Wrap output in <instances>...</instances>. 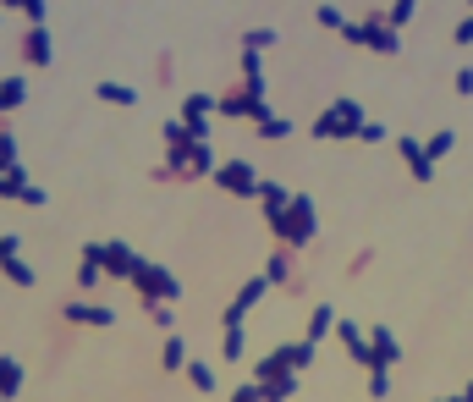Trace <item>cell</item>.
Wrapping results in <instances>:
<instances>
[{
    "label": "cell",
    "instance_id": "1",
    "mask_svg": "<svg viewBox=\"0 0 473 402\" xmlns=\"http://www.w3.org/2000/svg\"><path fill=\"white\" fill-rule=\"evenodd\" d=\"M364 121H369V110L353 100V94H336L319 116H314V139H325V144H347V139H358V132H364Z\"/></svg>",
    "mask_w": 473,
    "mask_h": 402
},
{
    "label": "cell",
    "instance_id": "2",
    "mask_svg": "<svg viewBox=\"0 0 473 402\" xmlns=\"http://www.w3.org/2000/svg\"><path fill=\"white\" fill-rule=\"evenodd\" d=\"M314 232H319V205L308 193H292V205H287V215L281 221H270V237H276V248H308L314 243Z\"/></svg>",
    "mask_w": 473,
    "mask_h": 402
},
{
    "label": "cell",
    "instance_id": "3",
    "mask_svg": "<svg viewBox=\"0 0 473 402\" xmlns=\"http://www.w3.org/2000/svg\"><path fill=\"white\" fill-rule=\"evenodd\" d=\"M215 116H226V121H264L270 116V94L259 89V83H232L226 94H215Z\"/></svg>",
    "mask_w": 473,
    "mask_h": 402
},
{
    "label": "cell",
    "instance_id": "4",
    "mask_svg": "<svg viewBox=\"0 0 473 402\" xmlns=\"http://www.w3.org/2000/svg\"><path fill=\"white\" fill-rule=\"evenodd\" d=\"M132 292H138V303L144 309H155V303H176L182 298V282L166 271V264H138V271H132Z\"/></svg>",
    "mask_w": 473,
    "mask_h": 402
},
{
    "label": "cell",
    "instance_id": "5",
    "mask_svg": "<svg viewBox=\"0 0 473 402\" xmlns=\"http://www.w3.org/2000/svg\"><path fill=\"white\" fill-rule=\"evenodd\" d=\"M210 182H215L221 193H232V198H259V171H253L248 160H221Z\"/></svg>",
    "mask_w": 473,
    "mask_h": 402
},
{
    "label": "cell",
    "instance_id": "6",
    "mask_svg": "<svg viewBox=\"0 0 473 402\" xmlns=\"http://www.w3.org/2000/svg\"><path fill=\"white\" fill-rule=\"evenodd\" d=\"M61 320H66V325L110 330V325H116V309H110V303H94V298H66V303H61Z\"/></svg>",
    "mask_w": 473,
    "mask_h": 402
},
{
    "label": "cell",
    "instance_id": "7",
    "mask_svg": "<svg viewBox=\"0 0 473 402\" xmlns=\"http://www.w3.org/2000/svg\"><path fill=\"white\" fill-rule=\"evenodd\" d=\"M138 264H144V259L132 254L121 237H105V243H99V271H105L110 282H132V271H138Z\"/></svg>",
    "mask_w": 473,
    "mask_h": 402
},
{
    "label": "cell",
    "instance_id": "8",
    "mask_svg": "<svg viewBox=\"0 0 473 402\" xmlns=\"http://www.w3.org/2000/svg\"><path fill=\"white\" fill-rule=\"evenodd\" d=\"M358 23H364V44H369L374 55H396V50H402V34L385 23V12H380V6H369Z\"/></svg>",
    "mask_w": 473,
    "mask_h": 402
},
{
    "label": "cell",
    "instance_id": "9",
    "mask_svg": "<svg viewBox=\"0 0 473 402\" xmlns=\"http://www.w3.org/2000/svg\"><path fill=\"white\" fill-rule=\"evenodd\" d=\"M210 116H215V94H182V110H176V121L193 132V139H210Z\"/></svg>",
    "mask_w": 473,
    "mask_h": 402
},
{
    "label": "cell",
    "instance_id": "10",
    "mask_svg": "<svg viewBox=\"0 0 473 402\" xmlns=\"http://www.w3.org/2000/svg\"><path fill=\"white\" fill-rule=\"evenodd\" d=\"M402 359V342L391 325H369V369H391Z\"/></svg>",
    "mask_w": 473,
    "mask_h": 402
},
{
    "label": "cell",
    "instance_id": "11",
    "mask_svg": "<svg viewBox=\"0 0 473 402\" xmlns=\"http://www.w3.org/2000/svg\"><path fill=\"white\" fill-rule=\"evenodd\" d=\"M396 155L408 160L413 182H435V166H430V155H424V139H413V132H402V139H396Z\"/></svg>",
    "mask_w": 473,
    "mask_h": 402
},
{
    "label": "cell",
    "instance_id": "12",
    "mask_svg": "<svg viewBox=\"0 0 473 402\" xmlns=\"http://www.w3.org/2000/svg\"><path fill=\"white\" fill-rule=\"evenodd\" d=\"M259 276H264L270 287H292V282H298V254H292V248H276V254L264 259Z\"/></svg>",
    "mask_w": 473,
    "mask_h": 402
},
{
    "label": "cell",
    "instance_id": "13",
    "mask_svg": "<svg viewBox=\"0 0 473 402\" xmlns=\"http://www.w3.org/2000/svg\"><path fill=\"white\" fill-rule=\"evenodd\" d=\"M17 50H23L28 66H50V61H55V39H50V28H28Z\"/></svg>",
    "mask_w": 473,
    "mask_h": 402
},
{
    "label": "cell",
    "instance_id": "14",
    "mask_svg": "<svg viewBox=\"0 0 473 402\" xmlns=\"http://www.w3.org/2000/svg\"><path fill=\"white\" fill-rule=\"evenodd\" d=\"M336 337H342V348H347L353 364L369 369V337H364V325H358V320H336Z\"/></svg>",
    "mask_w": 473,
    "mask_h": 402
},
{
    "label": "cell",
    "instance_id": "15",
    "mask_svg": "<svg viewBox=\"0 0 473 402\" xmlns=\"http://www.w3.org/2000/svg\"><path fill=\"white\" fill-rule=\"evenodd\" d=\"M259 205H264V226L281 221L287 205H292V187H287V182H259Z\"/></svg>",
    "mask_w": 473,
    "mask_h": 402
},
{
    "label": "cell",
    "instance_id": "16",
    "mask_svg": "<svg viewBox=\"0 0 473 402\" xmlns=\"http://www.w3.org/2000/svg\"><path fill=\"white\" fill-rule=\"evenodd\" d=\"M23 105H28V78L6 72V78H0V121H6L12 110H23Z\"/></svg>",
    "mask_w": 473,
    "mask_h": 402
},
{
    "label": "cell",
    "instance_id": "17",
    "mask_svg": "<svg viewBox=\"0 0 473 402\" xmlns=\"http://www.w3.org/2000/svg\"><path fill=\"white\" fill-rule=\"evenodd\" d=\"M336 320H342V314H336V303H314V309H308V330H303V342L319 348L330 330H336Z\"/></svg>",
    "mask_w": 473,
    "mask_h": 402
},
{
    "label": "cell",
    "instance_id": "18",
    "mask_svg": "<svg viewBox=\"0 0 473 402\" xmlns=\"http://www.w3.org/2000/svg\"><path fill=\"white\" fill-rule=\"evenodd\" d=\"M276 353H281V364H287L292 375H303V369L319 359V348H314V342H276Z\"/></svg>",
    "mask_w": 473,
    "mask_h": 402
},
{
    "label": "cell",
    "instance_id": "19",
    "mask_svg": "<svg viewBox=\"0 0 473 402\" xmlns=\"http://www.w3.org/2000/svg\"><path fill=\"white\" fill-rule=\"evenodd\" d=\"M94 94H99L105 105H121V110H132V105L144 100V94L132 89V83H116V78H99V89H94Z\"/></svg>",
    "mask_w": 473,
    "mask_h": 402
},
{
    "label": "cell",
    "instance_id": "20",
    "mask_svg": "<svg viewBox=\"0 0 473 402\" xmlns=\"http://www.w3.org/2000/svg\"><path fill=\"white\" fill-rule=\"evenodd\" d=\"M23 364H17V353H0V397L6 402H17V391H23Z\"/></svg>",
    "mask_w": 473,
    "mask_h": 402
},
{
    "label": "cell",
    "instance_id": "21",
    "mask_svg": "<svg viewBox=\"0 0 473 402\" xmlns=\"http://www.w3.org/2000/svg\"><path fill=\"white\" fill-rule=\"evenodd\" d=\"M160 369H166V375H182V369H187V342L176 337V330H171L166 348H160Z\"/></svg>",
    "mask_w": 473,
    "mask_h": 402
},
{
    "label": "cell",
    "instance_id": "22",
    "mask_svg": "<svg viewBox=\"0 0 473 402\" xmlns=\"http://www.w3.org/2000/svg\"><path fill=\"white\" fill-rule=\"evenodd\" d=\"M298 380H303V375H292V369L276 375V380H259V397H264V402H287V397L298 391Z\"/></svg>",
    "mask_w": 473,
    "mask_h": 402
},
{
    "label": "cell",
    "instance_id": "23",
    "mask_svg": "<svg viewBox=\"0 0 473 402\" xmlns=\"http://www.w3.org/2000/svg\"><path fill=\"white\" fill-rule=\"evenodd\" d=\"M0 276H6L12 287H23V292H28V287H39V271H33L28 259H6V264H0Z\"/></svg>",
    "mask_w": 473,
    "mask_h": 402
},
{
    "label": "cell",
    "instance_id": "24",
    "mask_svg": "<svg viewBox=\"0 0 473 402\" xmlns=\"http://www.w3.org/2000/svg\"><path fill=\"white\" fill-rule=\"evenodd\" d=\"M264 292H270V282H264V276H248V282L237 287V298H232V309H237V314H248V309H253V303H259Z\"/></svg>",
    "mask_w": 473,
    "mask_h": 402
},
{
    "label": "cell",
    "instance_id": "25",
    "mask_svg": "<svg viewBox=\"0 0 473 402\" xmlns=\"http://www.w3.org/2000/svg\"><path fill=\"white\" fill-rule=\"evenodd\" d=\"M451 149H457V132H451V127H440V132H430V139H424V155H430V166H440Z\"/></svg>",
    "mask_w": 473,
    "mask_h": 402
},
{
    "label": "cell",
    "instance_id": "26",
    "mask_svg": "<svg viewBox=\"0 0 473 402\" xmlns=\"http://www.w3.org/2000/svg\"><path fill=\"white\" fill-rule=\"evenodd\" d=\"M28 166H12V171H0V198H23L28 193Z\"/></svg>",
    "mask_w": 473,
    "mask_h": 402
},
{
    "label": "cell",
    "instance_id": "27",
    "mask_svg": "<svg viewBox=\"0 0 473 402\" xmlns=\"http://www.w3.org/2000/svg\"><path fill=\"white\" fill-rule=\"evenodd\" d=\"M182 375H187V386H193V391H215V369H210L204 359H187V369H182Z\"/></svg>",
    "mask_w": 473,
    "mask_h": 402
},
{
    "label": "cell",
    "instance_id": "28",
    "mask_svg": "<svg viewBox=\"0 0 473 402\" xmlns=\"http://www.w3.org/2000/svg\"><path fill=\"white\" fill-rule=\"evenodd\" d=\"M413 17H419V0H391V6H385V23H391L396 34H402V28H408Z\"/></svg>",
    "mask_w": 473,
    "mask_h": 402
},
{
    "label": "cell",
    "instance_id": "29",
    "mask_svg": "<svg viewBox=\"0 0 473 402\" xmlns=\"http://www.w3.org/2000/svg\"><path fill=\"white\" fill-rule=\"evenodd\" d=\"M270 44H281V28H248L242 34V50H253V55H264Z\"/></svg>",
    "mask_w": 473,
    "mask_h": 402
},
{
    "label": "cell",
    "instance_id": "30",
    "mask_svg": "<svg viewBox=\"0 0 473 402\" xmlns=\"http://www.w3.org/2000/svg\"><path fill=\"white\" fill-rule=\"evenodd\" d=\"M259 139H270V144H281V139H292V121H287V116H276V110H270V116L259 121Z\"/></svg>",
    "mask_w": 473,
    "mask_h": 402
},
{
    "label": "cell",
    "instance_id": "31",
    "mask_svg": "<svg viewBox=\"0 0 473 402\" xmlns=\"http://www.w3.org/2000/svg\"><path fill=\"white\" fill-rule=\"evenodd\" d=\"M17 12L28 28H50V0H17Z\"/></svg>",
    "mask_w": 473,
    "mask_h": 402
},
{
    "label": "cell",
    "instance_id": "32",
    "mask_svg": "<svg viewBox=\"0 0 473 402\" xmlns=\"http://www.w3.org/2000/svg\"><path fill=\"white\" fill-rule=\"evenodd\" d=\"M314 23H319V28H325V34H342V28H347V23H353V17H347V12H342V6H314Z\"/></svg>",
    "mask_w": 473,
    "mask_h": 402
},
{
    "label": "cell",
    "instance_id": "33",
    "mask_svg": "<svg viewBox=\"0 0 473 402\" xmlns=\"http://www.w3.org/2000/svg\"><path fill=\"white\" fill-rule=\"evenodd\" d=\"M237 72H242V83H259V89H264V55L242 50V55H237Z\"/></svg>",
    "mask_w": 473,
    "mask_h": 402
},
{
    "label": "cell",
    "instance_id": "34",
    "mask_svg": "<svg viewBox=\"0 0 473 402\" xmlns=\"http://www.w3.org/2000/svg\"><path fill=\"white\" fill-rule=\"evenodd\" d=\"M99 282H105V271H99V264L78 259V292H83V298H94V292H99Z\"/></svg>",
    "mask_w": 473,
    "mask_h": 402
},
{
    "label": "cell",
    "instance_id": "35",
    "mask_svg": "<svg viewBox=\"0 0 473 402\" xmlns=\"http://www.w3.org/2000/svg\"><path fill=\"white\" fill-rule=\"evenodd\" d=\"M242 353H248V337H242V325H237V330H221V359H226V364H237Z\"/></svg>",
    "mask_w": 473,
    "mask_h": 402
},
{
    "label": "cell",
    "instance_id": "36",
    "mask_svg": "<svg viewBox=\"0 0 473 402\" xmlns=\"http://www.w3.org/2000/svg\"><path fill=\"white\" fill-rule=\"evenodd\" d=\"M149 320H155V325L166 330V337H171V330H176V303H155V309H149Z\"/></svg>",
    "mask_w": 473,
    "mask_h": 402
},
{
    "label": "cell",
    "instance_id": "37",
    "mask_svg": "<svg viewBox=\"0 0 473 402\" xmlns=\"http://www.w3.org/2000/svg\"><path fill=\"white\" fill-rule=\"evenodd\" d=\"M385 139H391V127L369 116V121H364V132H358V144H385Z\"/></svg>",
    "mask_w": 473,
    "mask_h": 402
},
{
    "label": "cell",
    "instance_id": "38",
    "mask_svg": "<svg viewBox=\"0 0 473 402\" xmlns=\"http://www.w3.org/2000/svg\"><path fill=\"white\" fill-rule=\"evenodd\" d=\"M369 397H374V402L391 397V369H369Z\"/></svg>",
    "mask_w": 473,
    "mask_h": 402
},
{
    "label": "cell",
    "instance_id": "39",
    "mask_svg": "<svg viewBox=\"0 0 473 402\" xmlns=\"http://www.w3.org/2000/svg\"><path fill=\"white\" fill-rule=\"evenodd\" d=\"M6 259H23V237L17 232H0V264Z\"/></svg>",
    "mask_w": 473,
    "mask_h": 402
},
{
    "label": "cell",
    "instance_id": "40",
    "mask_svg": "<svg viewBox=\"0 0 473 402\" xmlns=\"http://www.w3.org/2000/svg\"><path fill=\"white\" fill-rule=\"evenodd\" d=\"M369 264H374V248H358V254L347 259V276H364V271H369Z\"/></svg>",
    "mask_w": 473,
    "mask_h": 402
},
{
    "label": "cell",
    "instance_id": "41",
    "mask_svg": "<svg viewBox=\"0 0 473 402\" xmlns=\"http://www.w3.org/2000/svg\"><path fill=\"white\" fill-rule=\"evenodd\" d=\"M23 205H28V210H44V205H50V193H44L39 182H28V193H23Z\"/></svg>",
    "mask_w": 473,
    "mask_h": 402
},
{
    "label": "cell",
    "instance_id": "42",
    "mask_svg": "<svg viewBox=\"0 0 473 402\" xmlns=\"http://www.w3.org/2000/svg\"><path fill=\"white\" fill-rule=\"evenodd\" d=\"M451 39H457V44H473V12H468V17H457V28H451Z\"/></svg>",
    "mask_w": 473,
    "mask_h": 402
},
{
    "label": "cell",
    "instance_id": "43",
    "mask_svg": "<svg viewBox=\"0 0 473 402\" xmlns=\"http://www.w3.org/2000/svg\"><path fill=\"white\" fill-rule=\"evenodd\" d=\"M232 402H264V397H259V380H242V386L232 391Z\"/></svg>",
    "mask_w": 473,
    "mask_h": 402
},
{
    "label": "cell",
    "instance_id": "44",
    "mask_svg": "<svg viewBox=\"0 0 473 402\" xmlns=\"http://www.w3.org/2000/svg\"><path fill=\"white\" fill-rule=\"evenodd\" d=\"M155 78H160V83H171V78H176V61H171V55H160V61H155Z\"/></svg>",
    "mask_w": 473,
    "mask_h": 402
},
{
    "label": "cell",
    "instance_id": "45",
    "mask_svg": "<svg viewBox=\"0 0 473 402\" xmlns=\"http://www.w3.org/2000/svg\"><path fill=\"white\" fill-rule=\"evenodd\" d=\"M457 94H473V66H457Z\"/></svg>",
    "mask_w": 473,
    "mask_h": 402
},
{
    "label": "cell",
    "instance_id": "46",
    "mask_svg": "<svg viewBox=\"0 0 473 402\" xmlns=\"http://www.w3.org/2000/svg\"><path fill=\"white\" fill-rule=\"evenodd\" d=\"M342 39H347V44H364V23H358V17H353V23H347V28H342Z\"/></svg>",
    "mask_w": 473,
    "mask_h": 402
},
{
    "label": "cell",
    "instance_id": "47",
    "mask_svg": "<svg viewBox=\"0 0 473 402\" xmlns=\"http://www.w3.org/2000/svg\"><path fill=\"white\" fill-rule=\"evenodd\" d=\"M462 402H473V386H468V391H462Z\"/></svg>",
    "mask_w": 473,
    "mask_h": 402
},
{
    "label": "cell",
    "instance_id": "48",
    "mask_svg": "<svg viewBox=\"0 0 473 402\" xmlns=\"http://www.w3.org/2000/svg\"><path fill=\"white\" fill-rule=\"evenodd\" d=\"M0 402H6V397H0Z\"/></svg>",
    "mask_w": 473,
    "mask_h": 402
},
{
    "label": "cell",
    "instance_id": "49",
    "mask_svg": "<svg viewBox=\"0 0 473 402\" xmlns=\"http://www.w3.org/2000/svg\"><path fill=\"white\" fill-rule=\"evenodd\" d=\"M0 171H6V166H0Z\"/></svg>",
    "mask_w": 473,
    "mask_h": 402
}]
</instances>
